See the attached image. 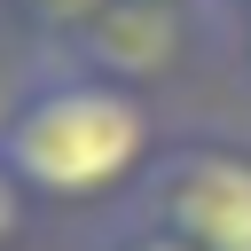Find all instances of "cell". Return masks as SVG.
I'll list each match as a JSON object with an SVG mask.
<instances>
[{
  "instance_id": "cell-3",
  "label": "cell",
  "mask_w": 251,
  "mask_h": 251,
  "mask_svg": "<svg viewBox=\"0 0 251 251\" xmlns=\"http://www.w3.org/2000/svg\"><path fill=\"white\" fill-rule=\"evenodd\" d=\"M196 8H204V0H110L102 24H94L78 47H63V55H78V63H94V71L157 94V86L188 63V16H196Z\"/></svg>"
},
{
  "instance_id": "cell-6",
  "label": "cell",
  "mask_w": 251,
  "mask_h": 251,
  "mask_svg": "<svg viewBox=\"0 0 251 251\" xmlns=\"http://www.w3.org/2000/svg\"><path fill=\"white\" fill-rule=\"evenodd\" d=\"M24 227H31V188H24V180L8 173V157H0V251H16Z\"/></svg>"
},
{
  "instance_id": "cell-8",
  "label": "cell",
  "mask_w": 251,
  "mask_h": 251,
  "mask_svg": "<svg viewBox=\"0 0 251 251\" xmlns=\"http://www.w3.org/2000/svg\"><path fill=\"white\" fill-rule=\"evenodd\" d=\"M204 8H212L220 24H243V16H251V0H204Z\"/></svg>"
},
{
  "instance_id": "cell-2",
  "label": "cell",
  "mask_w": 251,
  "mask_h": 251,
  "mask_svg": "<svg viewBox=\"0 0 251 251\" xmlns=\"http://www.w3.org/2000/svg\"><path fill=\"white\" fill-rule=\"evenodd\" d=\"M133 204L157 212L196 251H251V141L243 133H173Z\"/></svg>"
},
{
  "instance_id": "cell-4",
  "label": "cell",
  "mask_w": 251,
  "mask_h": 251,
  "mask_svg": "<svg viewBox=\"0 0 251 251\" xmlns=\"http://www.w3.org/2000/svg\"><path fill=\"white\" fill-rule=\"evenodd\" d=\"M0 8H8V24L24 31V47L63 55V47H78V39L102 24V8H110V0H0Z\"/></svg>"
},
{
  "instance_id": "cell-5",
  "label": "cell",
  "mask_w": 251,
  "mask_h": 251,
  "mask_svg": "<svg viewBox=\"0 0 251 251\" xmlns=\"http://www.w3.org/2000/svg\"><path fill=\"white\" fill-rule=\"evenodd\" d=\"M86 251H196L188 235H173L157 212H141V204H118L94 235H86Z\"/></svg>"
},
{
  "instance_id": "cell-1",
  "label": "cell",
  "mask_w": 251,
  "mask_h": 251,
  "mask_svg": "<svg viewBox=\"0 0 251 251\" xmlns=\"http://www.w3.org/2000/svg\"><path fill=\"white\" fill-rule=\"evenodd\" d=\"M8 173L31 188V204L94 212V204H133L141 180L165 157L157 102L78 55H39L31 47V86L24 110L0 141Z\"/></svg>"
},
{
  "instance_id": "cell-9",
  "label": "cell",
  "mask_w": 251,
  "mask_h": 251,
  "mask_svg": "<svg viewBox=\"0 0 251 251\" xmlns=\"http://www.w3.org/2000/svg\"><path fill=\"white\" fill-rule=\"evenodd\" d=\"M235 63H243V78H251V16L235 24Z\"/></svg>"
},
{
  "instance_id": "cell-7",
  "label": "cell",
  "mask_w": 251,
  "mask_h": 251,
  "mask_svg": "<svg viewBox=\"0 0 251 251\" xmlns=\"http://www.w3.org/2000/svg\"><path fill=\"white\" fill-rule=\"evenodd\" d=\"M24 86H31V47L24 55H0V141L16 126V110H24Z\"/></svg>"
}]
</instances>
